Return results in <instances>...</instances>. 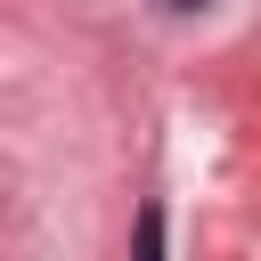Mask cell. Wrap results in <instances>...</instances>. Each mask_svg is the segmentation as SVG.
<instances>
[{
	"label": "cell",
	"instance_id": "cell-1",
	"mask_svg": "<svg viewBox=\"0 0 261 261\" xmlns=\"http://www.w3.org/2000/svg\"><path fill=\"white\" fill-rule=\"evenodd\" d=\"M130 261H163V204L139 212V253H130Z\"/></svg>",
	"mask_w": 261,
	"mask_h": 261
},
{
	"label": "cell",
	"instance_id": "cell-2",
	"mask_svg": "<svg viewBox=\"0 0 261 261\" xmlns=\"http://www.w3.org/2000/svg\"><path fill=\"white\" fill-rule=\"evenodd\" d=\"M163 8H204V0H163Z\"/></svg>",
	"mask_w": 261,
	"mask_h": 261
}]
</instances>
